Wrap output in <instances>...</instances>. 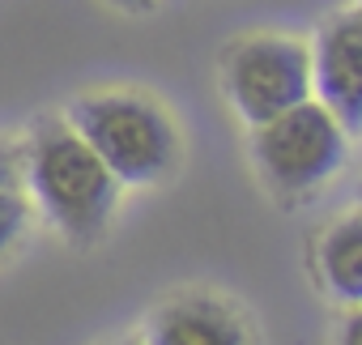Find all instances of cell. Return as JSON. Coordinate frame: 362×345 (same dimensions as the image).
<instances>
[{"label": "cell", "instance_id": "obj_1", "mask_svg": "<svg viewBox=\"0 0 362 345\" xmlns=\"http://www.w3.org/2000/svg\"><path fill=\"white\" fill-rule=\"evenodd\" d=\"M22 170L35 205L69 239L90 243L107 230L119 201V184L64 119H47L30 132Z\"/></svg>", "mask_w": 362, "mask_h": 345}, {"label": "cell", "instance_id": "obj_2", "mask_svg": "<svg viewBox=\"0 0 362 345\" xmlns=\"http://www.w3.org/2000/svg\"><path fill=\"white\" fill-rule=\"evenodd\" d=\"M115 175L119 188H145L166 180L179 162V132L145 94L111 90V94H86L69 107L64 119Z\"/></svg>", "mask_w": 362, "mask_h": 345}, {"label": "cell", "instance_id": "obj_3", "mask_svg": "<svg viewBox=\"0 0 362 345\" xmlns=\"http://www.w3.org/2000/svg\"><path fill=\"white\" fill-rule=\"evenodd\" d=\"M252 153L277 192L303 197V192H315L320 184H328L345 166L349 132L324 103L307 98V103L256 124Z\"/></svg>", "mask_w": 362, "mask_h": 345}, {"label": "cell", "instance_id": "obj_4", "mask_svg": "<svg viewBox=\"0 0 362 345\" xmlns=\"http://www.w3.org/2000/svg\"><path fill=\"white\" fill-rule=\"evenodd\" d=\"M226 98L243 124H264L311 98V52L290 35H247L222 64Z\"/></svg>", "mask_w": 362, "mask_h": 345}, {"label": "cell", "instance_id": "obj_5", "mask_svg": "<svg viewBox=\"0 0 362 345\" xmlns=\"http://www.w3.org/2000/svg\"><path fill=\"white\" fill-rule=\"evenodd\" d=\"M311 90L354 136L362 124V22L354 9L320 26L311 47Z\"/></svg>", "mask_w": 362, "mask_h": 345}, {"label": "cell", "instance_id": "obj_6", "mask_svg": "<svg viewBox=\"0 0 362 345\" xmlns=\"http://www.w3.org/2000/svg\"><path fill=\"white\" fill-rule=\"evenodd\" d=\"M141 345H247V328L214 294H179L149 315Z\"/></svg>", "mask_w": 362, "mask_h": 345}, {"label": "cell", "instance_id": "obj_7", "mask_svg": "<svg viewBox=\"0 0 362 345\" xmlns=\"http://www.w3.org/2000/svg\"><path fill=\"white\" fill-rule=\"evenodd\" d=\"M320 273L341 303L354 307L362 298V222L354 214L320 239Z\"/></svg>", "mask_w": 362, "mask_h": 345}, {"label": "cell", "instance_id": "obj_8", "mask_svg": "<svg viewBox=\"0 0 362 345\" xmlns=\"http://www.w3.org/2000/svg\"><path fill=\"white\" fill-rule=\"evenodd\" d=\"M30 222V205L22 201L18 188H0V256H5Z\"/></svg>", "mask_w": 362, "mask_h": 345}, {"label": "cell", "instance_id": "obj_9", "mask_svg": "<svg viewBox=\"0 0 362 345\" xmlns=\"http://www.w3.org/2000/svg\"><path fill=\"white\" fill-rule=\"evenodd\" d=\"M0 188H18V153L0 145Z\"/></svg>", "mask_w": 362, "mask_h": 345}, {"label": "cell", "instance_id": "obj_10", "mask_svg": "<svg viewBox=\"0 0 362 345\" xmlns=\"http://www.w3.org/2000/svg\"><path fill=\"white\" fill-rule=\"evenodd\" d=\"M358 341H362V320L349 315V320H345V332H341V345H358Z\"/></svg>", "mask_w": 362, "mask_h": 345}, {"label": "cell", "instance_id": "obj_11", "mask_svg": "<svg viewBox=\"0 0 362 345\" xmlns=\"http://www.w3.org/2000/svg\"><path fill=\"white\" fill-rule=\"evenodd\" d=\"M115 5H124V9H141V5H149V0H115Z\"/></svg>", "mask_w": 362, "mask_h": 345}, {"label": "cell", "instance_id": "obj_12", "mask_svg": "<svg viewBox=\"0 0 362 345\" xmlns=\"http://www.w3.org/2000/svg\"><path fill=\"white\" fill-rule=\"evenodd\" d=\"M115 345H141V341H115Z\"/></svg>", "mask_w": 362, "mask_h": 345}]
</instances>
